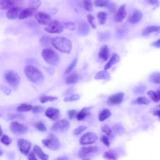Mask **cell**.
Listing matches in <instances>:
<instances>
[{
    "mask_svg": "<svg viewBox=\"0 0 160 160\" xmlns=\"http://www.w3.org/2000/svg\"><path fill=\"white\" fill-rule=\"evenodd\" d=\"M24 74L29 81L35 84H41L44 80L41 71L32 65H27L25 67Z\"/></svg>",
    "mask_w": 160,
    "mask_h": 160,
    "instance_id": "cell-2",
    "label": "cell"
},
{
    "mask_svg": "<svg viewBox=\"0 0 160 160\" xmlns=\"http://www.w3.org/2000/svg\"><path fill=\"white\" fill-rule=\"evenodd\" d=\"M79 79V76L76 72L70 74L66 79V83L67 84H76Z\"/></svg>",
    "mask_w": 160,
    "mask_h": 160,
    "instance_id": "cell-25",
    "label": "cell"
},
{
    "mask_svg": "<svg viewBox=\"0 0 160 160\" xmlns=\"http://www.w3.org/2000/svg\"><path fill=\"white\" fill-rule=\"evenodd\" d=\"M35 19L39 24L44 26H48L52 22L50 16L44 12H37L35 14Z\"/></svg>",
    "mask_w": 160,
    "mask_h": 160,
    "instance_id": "cell-11",
    "label": "cell"
},
{
    "mask_svg": "<svg viewBox=\"0 0 160 160\" xmlns=\"http://www.w3.org/2000/svg\"><path fill=\"white\" fill-rule=\"evenodd\" d=\"M103 157L108 160H117L116 155L112 151H106L104 153Z\"/></svg>",
    "mask_w": 160,
    "mask_h": 160,
    "instance_id": "cell-38",
    "label": "cell"
},
{
    "mask_svg": "<svg viewBox=\"0 0 160 160\" xmlns=\"http://www.w3.org/2000/svg\"><path fill=\"white\" fill-rule=\"evenodd\" d=\"M98 150L96 146H84L80 148L79 151V157L80 158H84L86 156L96 152Z\"/></svg>",
    "mask_w": 160,
    "mask_h": 160,
    "instance_id": "cell-13",
    "label": "cell"
},
{
    "mask_svg": "<svg viewBox=\"0 0 160 160\" xmlns=\"http://www.w3.org/2000/svg\"><path fill=\"white\" fill-rule=\"evenodd\" d=\"M142 18V14L140 11H135L129 18V22L131 24H136L139 22Z\"/></svg>",
    "mask_w": 160,
    "mask_h": 160,
    "instance_id": "cell-20",
    "label": "cell"
},
{
    "mask_svg": "<svg viewBox=\"0 0 160 160\" xmlns=\"http://www.w3.org/2000/svg\"><path fill=\"white\" fill-rule=\"evenodd\" d=\"M78 29V32L82 36H86L89 32V26L84 21H81L79 22Z\"/></svg>",
    "mask_w": 160,
    "mask_h": 160,
    "instance_id": "cell-19",
    "label": "cell"
},
{
    "mask_svg": "<svg viewBox=\"0 0 160 160\" xmlns=\"http://www.w3.org/2000/svg\"><path fill=\"white\" fill-rule=\"evenodd\" d=\"M57 99V97L49 96H41L39 101L41 103H45L48 101H53Z\"/></svg>",
    "mask_w": 160,
    "mask_h": 160,
    "instance_id": "cell-37",
    "label": "cell"
},
{
    "mask_svg": "<svg viewBox=\"0 0 160 160\" xmlns=\"http://www.w3.org/2000/svg\"><path fill=\"white\" fill-rule=\"evenodd\" d=\"M64 28V26L61 22L58 21H53L44 29L50 33H61L63 31Z\"/></svg>",
    "mask_w": 160,
    "mask_h": 160,
    "instance_id": "cell-7",
    "label": "cell"
},
{
    "mask_svg": "<svg viewBox=\"0 0 160 160\" xmlns=\"http://www.w3.org/2000/svg\"><path fill=\"white\" fill-rule=\"evenodd\" d=\"M111 111L108 109H105L99 112L98 118L100 121H104V120H106V119L109 118L111 116Z\"/></svg>",
    "mask_w": 160,
    "mask_h": 160,
    "instance_id": "cell-28",
    "label": "cell"
},
{
    "mask_svg": "<svg viewBox=\"0 0 160 160\" xmlns=\"http://www.w3.org/2000/svg\"><path fill=\"white\" fill-rule=\"evenodd\" d=\"M148 4L155 6L156 7L159 6V0H145Z\"/></svg>",
    "mask_w": 160,
    "mask_h": 160,
    "instance_id": "cell-52",
    "label": "cell"
},
{
    "mask_svg": "<svg viewBox=\"0 0 160 160\" xmlns=\"http://www.w3.org/2000/svg\"><path fill=\"white\" fill-rule=\"evenodd\" d=\"M145 89H146V88H145L144 86H139V87L136 88L134 91H135L136 92H142L144 91Z\"/></svg>",
    "mask_w": 160,
    "mask_h": 160,
    "instance_id": "cell-55",
    "label": "cell"
},
{
    "mask_svg": "<svg viewBox=\"0 0 160 160\" xmlns=\"http://www.w3.org/2000/svg\"><path fill=\"white\" fill-rule=\"evenodd\" d=\"M101 141L102 142V143L104 144H105L106 146L109 147V144H110V142H109V139L108 137V136L106 135H103L101 136Z\"/></svg>",
    "mask_w": 160,
    "mask_h": 160,
    "instance_id": "cell-49",
    "label": "cell"
},
{
    "mask_svg": "<svg viewBox=\"0 0 160 160\" xmlns=\"http://www.w3.org/2000/svg\"><path fill=\"white\" fill-rule=\"evenodd\" d=\"M29 6L31 9L36 11L41 6V1L39 0H30Z\"/></svg>",
    "mask_w": 160,
    "mask_h": 160,
    "instance_id": "cell-36",
    "label": "cell"
},
{
    "mask_svg": "<svg viewBox=\"0 0 160 160\" xmlns=\"http://www.w3.org/2000/svg\"><path fill=\"white\" fill-rule=\"evenodd\" d=\"M126 4H123L120 6L117 12L114 16V21L115 22H120L122 21L126 16Z\"/></svg>",
    "mask_w": 160,
    "mask_h": 160,
    "instance_id": "cell-15",
    "label": "cell"
},
{
    "mask_svg": "<svg viewBox=\"0 0 160 160\" xmlns=\"http://www.w3.org/2000/svg\"><path fill=\"white\" fill-rule=\"evenodd\" d=\"M34 127L38 129L39 131H46V127L45 126V125L41 122H36L34 124Z\"/></svg>",
    "mask_w": 160,
    "mask_h": 160,
    "instance_id": "cell-44",
    "label": "cell"
},
{
    "mask_svg": "<svg viewBox=\"0 0 160 160\" xmlns=\"http://www.w3.org/2000/svg\"><path fill=\"white\" fill-rule=\"evenodd\" d=\"M98 18L99 20V23L100 24H104L106 19H107V14L104 11H101L98 14Z\"/></svg>",
    "mask_w": 160,
    "mask_h": 160,
    "instance_id": "cell-35",
    "label": "cell"
},
{
    "mask_svg": "<svg viewBox=\"0 0 160 160\" xmlns=\"http://www.w3.org/2000/svg\"><path fill=\"white\" fill-rule=\"evenodd\" d=\"M84 160H88V159H84Z\"/></svg>",
    "mask_w": 160,
    "mask_h": 160,
    "instance_id": "cell-59",
    "label": "cell"
},
{
    "mask_svg": "<svg viewBox=\"0 0 160 160\" xmlns=\"http://www.w3.org/2000/svg\"><path fill=\"white\" fill-rule=\"evenodd\" d=\"M33 151L35 153V154L39 158H40L41 160H48L49 158V156L48 154H46V153H44L42 150L41 149V148L38 146V145H35L33 148Z\"/></svg>",
    "mask_w": 160,
    "mask_h": 160,
    "instance_id": "cell-23",
    "label": "cell"
},
{
    "mask_svg": "<svg viewBox=\"0 0 160 160\" xmlns=\"http://www.w3.org/2000/svg\"><path fill=\"white\" fill-rule=\"evenodd\" d=\"M87 18H88V21L89 22V23L90 24L92 28H96V24H95V18L94 17L91 15V14H88L87 15Z\"/></svg>",
    "mask_w": 160,
    "mask_h": 160,
    "instance_id": "cell-45",
    "label": "cell"
},
{
    "mask_svg": "<svg viewBox=\"0 0 160 160\" xmlns=\"http://www.w3.org/2000/svg\"><path fill=\"white\" fill-rule=\"evenodd\" d=\"M78 113V112L76 111H75V110H71V111H68V115H69V119H74L75 117L76 118Z\"/></svg>",
    "mask_w": 160,
    "mask_h": 160,
    "instance_id": "cell-51",
    "label": "cell"
},
{
    "mask_svg": "<svg viewBox=\"0 0 160 160\" xmlns=\"http://www.w3.org/2000/svg\"><path fill=\"white\" fill-rule=\"evenodd\" d=\"M34 11L32 10V9H31L30 8H26V9H22V11L21 12L20 14H19V18L20 19H26L30 16H31L33 14V12Z\"/></svg>",
    "mask_w": 160,
    "mask_h": 160,
    "instance_id": "cell-26",
    "label": "cell"
},
{
    "mask_svg": "<svg viewBox=\"0 0 160 160\" xmlns=\"http://www.w3.org/2000/svg\"><path fill=\"white\" fill-rule=\"evenodd\" d=\"M28 159L29 160H37V158L35 156L34 152H32V151L29 152V153L28 154Z\"/></svg>",
    "mask_w": 160,
    "mask_h": 160,
    "instance_id": "cell-54",
    "label": "cell"
},
{
    "mask_svg": "<svg viewBox=\"0 0 160 160\" xmlns=\"http://www.w3.org/2000/svg\"><path fill=\"white\" fill-rule=\"evenodd\" d=\"M89 113V108H84L79 111L76 116V118L79 121H82L85 119Z\"/></svg>",
    "mask_w": 160,
    "mask_h": 160,
    "instance_id": "cell-27",
    "label": "cell"
},
{
    "mask_svg": "<svg viewBox=\"0 0 160 160\" xmlns=\"http://www.w3.org/2000/svg\"><path fill=\"white\" fill-rule=\"evenodd\" d=\"M111 37V34L109 33V32H106L101 33L100 35V39L101 40H106L109 39Z\"/></svg>",
    "mask_w": 160,
    "mask_h": 160,
    "instance_id": "cell-50",
    "label": "cell"
},
{
    "mask_svg": "<svg viewBox=\"0 0 160 160\" xmlns=\"http://www.w3.org/2000/svg\"><path fill=\"white\" fill-rule=\"evenodd\" d=\"M124 94L123 92H118L111 96L108 99V104L111 106L118 105L121 104L124 99Z\"/></svg>",
    "mask_w": 160,
    "mask_h": 160,
    "instance_id": "cell-14",
    "label": "cell"
},
{
    "mask_svg": "<svg viewBox=\"0 0 160 160\" xmlns=\"http://www.w3.org/2000/svg\"><path fill=\"white\" fill-rule=\"evenodd\" d=\"M1 89L6 94H9L11 93V90L8 88H7L2 84L1 85Z\"/></svg>",
    "mask_w": 160,
    "mask_h": 160,
    "instance_id": "cell-53",
    "label": "cell"
},
{
    "mask_svg": "<svg viewBox=\"0 0 160 160\" xmlns=\"http://www.w3.org/2000/svg\"><path fill=\"white\" fill-rule=\"evenodd\" d=\"M98 56L99 59H102L103 61H106L108 59L109 57V49L107 45L104 44L101 47L99 51Z\"/></svg>",
    "mask_w": 160,
    "mask_h": 160,
    "instance_id": "cell-18",
    "label": "cell"
},
{
    "mask_svg": "<svg viewBox=\"0 0 160 160\" xmlns=\"http://www.w3.org/2000/svg\"><path fill=\"white\" fill-rule=\"evenodd\" d=\"M51 44L59 51L67 54L70 53L72 47V42L69 39L62 36L52 38Z\"/></svg>",
    "mask_w": 160,
    "mask_h": 160,
    "instance_id": "cell-1",
    "label": "cell"
},
{
    "mask_svg": "<svg viewBox=\"0 0 160 160\" xmlns=\"http://www.w3.org/2000/svg\"><path fill=\"white\" fill-rule=\"evenodd\" d=\"M152 46L158 48H160V39H159L158 40L153 42L152 43Z\"/></svg>",
    "mask_w": 160,
    "mask_h": 160,
    "instance_id": "cell-56",
    "label": "cell"
},
{
    "mask_svg": "<svg viewBox=\"0 0 160 160\" xmlns=\"http://www.w3.org/2000/svg\"><path fill=\"white\" fill-rule=\"evenodd\" d=\"M121 58L119 57V56L117 54H113L112 56H111V58H110L109 61L106 63V64L104 66V70H108L109 69H110L113 65L117 64L119 61H120Z\"/></svg>",
    "mask_w": 160,
    "mask_h": 160,
    "instance_id": "cell-21",
    "label": "cell"
},
{
    "mask_svg": "<svg viewBox=\"0 0 160 160\" xmlns=\"http://www.w3.org/2000/svg\"><path fill=\"white\" fill-rule=\"evenodd\" d=\"M147 93L153 101L158 102L160 101V89L158 90L156 92L154 91H149Z\"/></svg>",
    "mask_w": 160,
    "mask_h": 160,
    "instance_id": "cell-29",
    "label": "cell"
},
{
    "mask_svg": "<svg viewBox=\"0 0 160 160\" xmlns=\"http://www.w3.org/2000/svg\"><path fill=\"white\" fill-rule=\"evenodd\" d=\"M98 140V136L93 132H88L83 134L79 141V143L82 145L91 144L94 143Z\"/></svg>",
    "mask_w": 160,
    "mask_h": 160,
    "instance_id": "cell-9",
    "label": "cell"
},
{
    "mask_svg": "<svg viewBox=\"0 0 160 160\" xmlns=\"http://www.w3.org/2000/svg\"><path fill=\"white\" fill-rule=\"evenodd\" d=\"M42 57L43 59L49 64L55 66L59 62V56L58 54L52 49L46 48L42 51Z\"/></svg>",
    "mask_w": 160,
    "mask_h": 160,
    "instance_id": "cell-3",
    "label": "cell"
},
{
    "mask_svg": "<svg viewBox=\"0 0 160 160\" xmlns=\"http://www.w3.org/2000/svg\"><path fill=\"white\" fill-rule=\"evenodd\" d=\"M42 143L48 149L52 151L58 149L60 146L58 138L53 134H50L46 139H43L42 141Z\"/></svg>",
    "mask_w": 160,
    "mask_h": 160,
    "instance_id": "cell-4",
    "label": "cell"
},
{
    "mask_svg": "<svg viewBox=\"0 0 160 160\" xmlns=\"http://www.w3.org/2000/svg\"><path fill=\"white\" fill-rule=\"evenodd\" d=\"M45 114L52 121H57L59 118V111L56 108H49L46 110Z\"/></svg>",
    "mask_w": 160,
    "mask_h": 160,
    "instance_id": "cell-16",
    "label": "cell"
},
{
    "mask_svg": "<svg viewBox=\"0 0 160 160\" xmlns=\"http://www.w3.org/2000/svg\"><path fill=\"white\" fill-rule=\"evenodd\" d=\"M153 32H160V26H149L146 27L142 31L143 36H148Z\"/></svg>",
    "mask_w": 160,
    "mask_h": 160,
    "instance_id": "cell-22",
    "label": "cell"
},
{
    "mask_svg": "<svg viewBox=\"0 0 160 160\" xmlns=\"http://www.w3.org/2000/svg\"><path fill=\"white\" fill-rule=\"evenodd\" d=\"M110 78V74L106 70H104L98 72L95 76L94 78L97 80H108Z\"/></svg>",
    "mask_w": 160,
    "mask_h": 160,
    "instance_id": "cell-24",
    "label": "cell"
},
{
    "mask_svg": "<svg viewBox=\"0 0 160 160\" xmlns=\"http://www.w3.org/2000/svg\"><path fill=\"white\" fill-rule=\"evenodd\" d=\"M149 101L148 99H147L145 97L143 96H141L138 98L137 99H136L134 101H133V103L134 104H149Z\"/></svg>",
    "mask_w": 160,
    "mask_h": 160,
    "instance_id": "cell-34",
    "label": "cell"
},
{
    "mask_svg": "<svg viewBox=\"0 0 160 160\" xmlns=\"http://www.w3.org/2000/svg\"><path fill=\"white\" fill-rule=\"evenodd\" d=\"M64 26L66 29H68L71 31L75 29V24L72 22H66L64 23Z\"/></svg>",
    "mask_w": 160,
    "mask_h": 160,
    "instance_id": "cell-47",
    "label": "cell"
},
{
    "mask_svg": "<svg viewBox=\"0 0 160 160\" xmlns=\"http://www.w3.org/2000/svg\"><path fill=\"white\" fill-rule=\"evenodd\" d=\"M23 4L22 0H1L0 4L2 9H10L15 7H20Z\"/></svg>",
    "mask_w": 160,
    "mask_h": 160,
    "instance_id": "cell-8",
    "label": "cell"
},
{
    "mask_svg": "<svg viewBox=\"0 0 160 160\" xmlns=\"http://www.w3.org/2000/svg\"><path fill=\"white\" fill-rule=\"evenodd\" d=\"M5 78L8 83L13 88H16L18 87L20 78L18 74L14 71H9L6 72L5 74Z\"/></svg>",
    "mask_w": 160,
    "mask_h": 160,
    "instance_id": "cell-5",
    "label": "cell"
},
{
    "mask_svg": "<svg viewBox=\"0 0 160 160\" xmlns=\"http://www.w3.org/2000/svg\"><path fill=\"white\" fill-rule=\"evenodd\" d=\"M102 131L108 136H112V130L108 126V125H103L101 128Z\"/></svg>",
    "mask_w": 160,
    "mask_h": 160,
    "instance_id": "cell-41",
    "label": "cell"
},
{
    "mask_svg": "<svg viewBox=\"0 0 160 160\" xmlns=\"http://www.w3.org/2000/svg\"><path fill=\"white\" fill-rule=\"evenodd\" d=\"M154 115H156V116H159V117L160 118V109L154 112Z\"/></svg>",
    "mask_w": 160,
    "mask_h": 160,
    "instance_id": "cell-57",
    "label": "cell"
},
{
    "mask_svg": "<svg viewBox=\"0 0 160 160\" xmlns=\"http://www.w3.org/2000/svg\"><path fill=\"white\" fill-rule=\"evenodd\" d=\"M82 3L85 10H86L88 12H91L92 11L93 6L91 0H82Z\"/></svg>",
    "mask_w": 160,
    "mask_h": 160,
    "instance_id": "cell-32",
    "label": "cell"
},
{
    "mask_svg": "<svg viewBox=\"0 0 160 160\" xmlns=\"http://www.w3.org/2000/svg\"><path fill=\"white\" fill-rule=\"evenodd\" d=\"M18 145L19 151L24 155H27L29 153V151L31 146V143L24 139H19L18 141Z\"/></svg>",
    "mask_w": 160,
    "mask_h": 160,
    "instance_id": "cell-12",
    "label": "cell"
},
{
    "mask_svg": "<svg viewBox=\"0 0 160 160\" xmlns=\"http://www.w3.org/2000/svg\"><path fill=\"white\" fill-rule=\"evenodd\" d=\"M70 127V124L68 121L66 119H61L57 121L51 126V129L58 132H62L66 131Z\"/></svg>",
    "mask_w": 160,
    "mask_h": 160,
    "instance_id": "cell-6",
    "label": "cell"
},
{
    "mask_svg": "<svg viewBox=\"0 0 160 160\" xmlns=\"http://www.w3.org/2000/svg\"><path fill=\"white\" fill-rule=\"evenodd\" d=\"M86 128H87V127L85 126H80L76 128V129H74V130L73 131V134L75 135L79 134L81 132H82L84 130H86Z\"/></svg>",
    "mask_w": 160,
    "mask_h": 160,
    "instance_id": "cell-46",
    "label": "cell"
},
{
    "mask_svg": "<svg viewBox=\"0 0 160 160\" xmlns=\"http://www.w3.org/2000/svg\"><path fill=\"white\" fill-rule=\"evenodd\" d=\"M77 61H78L77 59H74L71 62V63L67 68V69H66V70L65 71V74H68V73H69V72H71L72 71V70L75 68V66H76V65L77 64Z\"/></svg>",
    "mask_w": 160,
    "mask_h": 160,
    "instance_id": "cell-43",
    "label": "cell"
},
{
    "mask_svg": "<svg viewBox=\"0 0 160 160\" xmlns=\"http://www.w3.org/2000/svg\"><path fill=\"white\" fill-rule=\"evenodd\" d=\"M149 80L151 82L154 84L160 83V72H156L151 74L149 76Z\"/></svg>",
    "mask_w": 160,
    "mask_h": 160,
    "instance_id": "cell-30",
    "label": "cell"
},
{
    "mask_svg": "<svg viewBox=\"0 0 160 160\" xmlns=\"http://www.w3.org/2000/svg\"><path fill=\"white\" fill-rule=\"evenodd\" d=\"M1 142L4 144V145H6V146H8L9 145L12 141H11V139L7 135H2L1 137Z\"/></svg>",
    "mask_w": 160,
    "mask_h": 160,
    "instance_id": "cell-39",
    "label": "cell"
},
{
    "mask_svg": "<svg viewBox=\"0 0 160 160\" xmlns=\"http://www.w3.org/2000/svg\"><path fill=\"white\" fill-rule=\"evenodd\" d=\"M32 106L28 104H21L17 108V110L19 112H26L32 110Z\"/></svg>",
    "mask_w": 160,
    "mask_h": 160,
    "instance_id": "cell-33",
    "label": "cell"
},
{
    "mask_svg": "<svg viewBox=\"0 0 160 160\" xmlns=\"http://www.w3.org/2000/svg\"><path fill=\"white\" fill-rule=\"evenodd\" d=\"M40 41H41V42L42 45L47 46V45L49 44L50 42L51 43L52 39H51L48 36H43L41 37Z\"/></svg>",
    "mask_w": 160,
    "mask_h": 160,
    "instance_id": "cell-42",
    "label": "cell"
},
{
    "mask_svg": "<svg viewBox=\"0 0 160 160\" xmlns=\"http://www.w3.org/2000/svg\"><path fill=\"white\" fill-rule=\"evenodd\" d=\"M110 0H94V5L96 7H107L110 5Z\"/></svg>",
    "mask_w": 160,
    "mask_h": 160,
    "instance_id": "cell-31",
    "label": "cell"
},
{
    "mask_svg": "<svg viewBox=\"0 0 160 160\" xmlns=\"http://www.w3.org/2000/svg\"><path fill=\"white\" fill-rule=\"evenodd\" d=\"M22 10V9L21 7L12 8L8 10L6 13V16L9 19H15L16 18L19 16V14Z\"/></svg>",
    "mask_w": 160,
    "mask_h": 160,
    "instance_id": "cell-17",
    "label": "cell"
},
{
    "mask_svg": "<svg viewBox=\"0 0 160 160\" xmlns=\"http://www.w3.org/2000/svg\"><path fill=\"white\" fill-rule=\"evenodd\" d=\"M80 98V96L78 94H72L70 96L66 97L64 99V101L66 102H70V101H78L79 99Z\"/></svg>",
    "mask_w": 160,
    "mask_h": 160,
    "instance_id": "cell-40",
    "label": "cell"
},
{
    "mask_svg": "<svg viewBox=\"0 0 160 160\" xmlns=\"http://www.w3.org/2000/svg\"><path fill=\"white\" fill-rule=\"evenodd\" d=\"M10 128L12 133L18 135L26 134L28 130V128L26 126L20 124L16 121H14L11 124Z\"/></svg>",
    "mask_w": 160,
    "mask_h": 160,
    "instance_id": "cell-10",
    "label": "cell"
},
{
    "mask_svg": "<svg viewBox=\"0 0 160 160\" xmlns=\"http://www.w3.org/2000/svg\"><path fill=\"white\" fill-rule=\"evenodd\" d=\"M43 111H44V108L39 105L35 106L32 107V111L34 113H40V112H42Z\"/></svg>",
    "mask_w": 160,
    "mask_h": 160,
    "instance_id": "cell-48",
    "label": "cell"
},
{
    "mask_svg": "<svg viewBox=\"0 0 160 160\" xmlns=\"http://www.w3.org/2000/svg\"><path fill=\"white\" fill-rule=\"evenodd\" d=\"M56 160H68V158L66 157H61L57 159Z\"/></svg>",
    "mask_w": 160,
    "mask_h": 160,
    "instance_id": "cell-58",
    "label": "cell"
}]
</instances>
